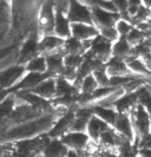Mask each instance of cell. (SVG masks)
Masks as SVG:
<instances>
[{"instance_id": "9c48e42d", "label": "cell", "mask_w": 151, "mask_h": 157, "mask_svg": "<svg viewBox=\"0 0 151 157\" xmlns=\"http://www.w3.org/2000/svg\"><path fill=\"white\" fill-rule=\"evenodd\" d=\"M74 118H76V110L73 106V108H71V110L69 111L67 115L57 119L55 125L52 126V129L47 132L48 136L51 138H60L64 134H66L67 131L71 130Z\"/></svg>"}, {"instance_id": "ee69618b", "label": "cell", "mask_w": 151, "mask_h": 157, "mask_svg": "<svg viewBox=\"0 0 151 157\" xmlns=\"http://www.w3.org/2000/svg\"><path fill=\"white\" fill-rule=\"evenodd\" d=\"M149 20H150V23H151V17H150V19H149Z\"/></svg>"}, {"instance_id": "7a4b0ae2", "label": "cell", "mask_w": 151, "mask_h": 157, "mask_svg": "<svg viewBox=\"0 0 151 157\" xmlns=\"http://www.w3.org/2000/svg\"><path fill=\"white\" fill-rule=\"evenodd\" d=\"M134 123L136 132L135 142L144 135L151 132V113L144 108L142 104H137L132 110L129 112Z\"/></svg>"}, {"instance_id": "44dd1931", "label": "cell", "mask_w": 151, "mask_h": 157, "mask_svg": "<svg viewBox=\"0 0 151 157\" xmlns=\"http://www.w3.org/2000/svg\"><path fill=\"white\" fill-rule=\"evenodd\" d=\"M93 113L99 118H102L111 126H115V123L119 115V112L115 106H103V105L93 106Z\"/></svg>"}, {"instance_id": "e575fe53", "label": "cell", "mask_w": 151, "mask_h": 157, "mask_svg": "<svg viewBox=\"0 0 151 157\" xmlns=\"http://www.w3.org/2000/svg\"><path fill=\"white\" fill-rule=\"evenodd\" d=\"M135 27H137L138 30H141V31L143 32L146 37H148V36H151V23H150V20H145V21L136 23Z\"/></svg>"}, {"instance_id": "9a60e30c", "label": "cell", "mask_w": 151, "mask_h": 157, "mask_svg": "<svg viewBox=\"0 0 151 157\" xmlns=\"http://www.w3.org/2000/svg\"><path fill=\"white\" fill-rule=\"evenodd\" d=\"M111 128L110 124H108L105 121H103L102 118H99L98 116L93 115L92 117L90 118L89 121L88 128H86V134L89 135V137L92 140V141L99 142L102 135L109 130Z\"/></svg>"}, {"instance_id": "d4e9b609", "label": "cell", "mask_w": 151, "mask_h": 157, "mask_svg": "<svg viewBox=\"0 0 151 157\" xmlns=\"http://www.w3.org/2000/svg\"><path fill=\"white\" fill-rule=\"evenodd\" d=\"M115 27H116L117 32L119 33L120 38H126L127 34L134 30L135 24L131 19H127L125 17L120 16V18L115 24Z\"/></svg>"}, {"instance_id": "277c9868", "label": "cell", "mask_w": 151, "mask_h": 157, "mask_svg": "<svg viewBox=\"0 0 151 157\" xmlns=\"http://www.w3.org/2000/svg\"><path fill=\"white\" fill-rule=\"evenodd\" d=\"M67 16L72 23H93L92 6L80 0H71Z\"/></svg>"}, {"instance_id": "8fae6325", "label": "cell", "mask_w": 151, "mask_h": 157, "mask_svg": "<svg viewBox=\"0 0 151 157\" xmlns=\"http://www.w3.org/2000/svg\"><path fill=\"white\" fill-rule=\"evenodd\" d=\"M55 34L67 39L72 37V21L66 12L56 8V23H55Z\"/></svg>"}, {"instance_id": "cb8c5ba5", "label": "cell", "mask_w": 151, "mask_h": 157, "mask_svg": "<svg viewBox=\"0 0 151 157\" xmlns=\"http://www.w3.org/2000/svg\"><path fill=\"white\" fill-rule=\"evenodd\" d=\"M100 86L97 78L93 73H90L88 76L83 77L81 79V86H80V94H92L98 87Z\"/></svg>"}, {"instance_id": "603a6c76", "label": "cell", "mask_w": 151, "mask_h": 157, "mask_svg": "<svg viewBox=\"0 0 151 157\" xmlns=\"http://www.w3.org/2000/svg\"><path fill=\"white\" fill-rule=\"evenodd\" d=\"M25 69L27 72H37V73H48L47 58L46 56L39 53L33 57L31 60L25 64Z\"/></svg>"}, {"instance_id": "7c38bea8", "label": "cell", "mask_w": 151, "mask_h": 157, "mask_svg": "<svg viewBox=\"0 0 151 157\" xmlns=\"http://www.w3.org/2000/svg\"><path fill=\"white\" fill-rule=\"evenodd\" d=\"M113 128H115L120 135H123L124 137H126L127 140L134 142V144H135L136 132H135V129H134L132 119L130 117V113H126V112L119 113Z\"/></svg>"}, {"instance_id": "3957f363", "label": "cell", "mask_w": 151, "mask_h": 157, "mask_svg": "<svg viewBox=\"0 0 151 157\" xmlns=\"http://www.w3.org/2000/svg\"><path fill=\"white\" fill-rule=\"evenodd\" d=\"M25 65L16 64L13 66L0 70V82H1V90H12L20 83V80L26 75Z\"/></svg>"}, {"instance_id": "1f68e13d", "label": "cell", "mask_w": 151, "mask_h": 157, "mask_svg": "<svg viewBox=\"0 0 151 157\" xmlns=\"http://www.w3.org/2000/svg\"><path fill=\"white\" fill-rule=\"evenodd\" d=\"M150 17H151V8L146 7L145 5L142 4L139 10L137 11V13L134 17L132 21H134V24L139 23V21H145V20H149Z\"/></svg>"}, {"instance_id": "4fadbf2b", "label": "cell", "mask_w": 151, "mask_h": 157, "mask_svg": "<svg viewBox=\"0 0 151 157\" xmlns=\"http://www.w3.org/2000/svg\"><path fill=\"white\" fill-rule=\"evenodd\" d=\"M32 91L46 101H55L57 97V77L50 76L45 80H43L38 86L32 89Z\"/></svg>"}, {"instance_id": "52a82bcc", "label": "cell", "mask_w": 151, "mask_h": 157, "mask_svg": "<svg viewBox=\"0 0 151 157\" xmlns=\"http://www.w3.org/2000/svg\"><path fill=\"white\" fill-rule=\"evenodd\" d=\"M60 140L69 147V149L77 150V151H84L88 147L89 142H90V137L86 134V131H73L70 130L66 134H64Z\"/></svg>"}, {"instance_id": "8d00e7d4", "label": "cell", "mask_w": 151, "mask_h": 157, "mask_svg": "<svg viewBox=\"0 0 151 157\" xmlns=\"http://www.w3.org/2000/svg\"><path fill=\"white\" fill-rule=\"evenodd\" d=\"M138 157H151V149H138Z\"/></svg>"}, {"instance_id": "4dcf8cb0", "label": "cell", "mask_w": 151, "mask_h": 157, "mask_svg": "<svg viewBox=\"0 0 151 157\" xmlns=\"http://www.w3.org/2000/svg\"><path fill=\"white\" fill-rule=\"evenodd\" d=\"M99 34H100L102 37H104L105 39L112 41V43H115L116 40H118L120 38L119 33L117 32L115 26H108V27L99 29Z\"/></svg>"}, {"instance_id": "ab89813d", "label": "cell", "mask_w": 151, "mask_h": 157, "mask_svg": "<svg viewBox=\"0 0 151 157\" xmlns=\"http://www.w3.org/2000/svg\"><path fill=\"white\" fill-rule=\"evenodd\" d=\"M142 4L145 5L146 7L151 8V0H142Z\"/></svg>"}, {"instance_id": "74e56055", "label": "cell", "mask_w": 151, "mask_h": 157, "mask_svg": "<svg viewBox=\"0 0 151 157\" xmlns=\"http://www.w3.org/2000/svg\"><path fill=\"white\" fill-rule=\"evenodd\" d=\"M142 58L144 59V62H145V64H146L148 69H149V71L151 72V52H149V53H146V55L143 56Z\"/></svg>"}, {"instance_id": "7bdbcfd3", "label": "cell", "mask_w": 151, "mask_h": 157, "mask_svg": "<svg viewBox=\"0 0 151 157\" xmlns=\"http://www.w3.org/2000/svg\"><path fill=\"white\" fill-rule=\"evenodd\" d=\"M98 1H110V0H98Z\"/></svg>"}, {"instance_id": "5b68a950", "label": "cell", "mask_w": 151, "mask_h": 157, "mask_svg": "<svg viewBox=\"0 0 151 157\" xmlns=\"http://www.w3.org/2000/svg\"><path fill=\"white\" fill-rule=\"evenodd\" d=\"M112 48H113V43L98 34L93 39L92 47L89 51V53L96 59L106 63L112 58Z\"/></svg>"}, {"instance_id": "ffe728a7", "label": "cell", "mask_w": 151, "mask_h": 157, "mask_svg": "<svg viewBox=\"0 0 151 157\" xmlns=\"http://www.w3.org/2000/svg\"><path fill=\"white\" fill-rule=\"evenodd\" d=\"M64 52H57L52 55L46 56L47 58V66H48V73L53 77H59L62 75L63 70L65 69L64 64Z\"/></svg>"}, {"instance_id": "d590c367", "label": "cell", "mask_w": 151, "mask_h": 157, "mask_svg": "<svg viewBox=\"0 0 151 157\" xmlns=\"http://www.w3.org/2000/svg\"><path fill=\"white\" fill-rule=\"evenodd\" d=\"M112 2L115 4V6L117 8V11L120 14L125 13L129 7V0H112Z\"/></svg>"}, {"instance_id": "60d3db41", "label": "cell", "mask_w": 151, "mask_h": 157, "mask_svg": "<svg viewBox=\"0 0 151 157\" xmlns=\"http://www.w3.org/2000/svg\"><path fill=\"white\" fill-rule=\"evenodd\" d=\"M98 157H116V156H112V155H108V154H99Z\"/></svg>"}, {"instance_id": "5bb4252c", "label": "cell", "mask_w": 151, "mask_h": 157, "mask_svg": "<svg viewBox=\"0 0 151 157\" xmlns=\"http://www.w3.org/2000/svg\"><path fill=\"white\" fill-rule=\"evenodd\" d=\"M50 73H37V72H26V75L24 76V78L20 80V83L17 85L14 89L12 90H7V91H20V90H32L36 86H38L43 80L50 77Z\"/></svg>"}, {"instance_id": "30bf717a", "label": "cell", "mask_w": 151, "mask_h": 157, "mask_svg": "<svg viewBox=\"0 0 151 157\" xmlns=\"http://www.w3.org/2000/svg\"><path fill=\"white\" fill-rule=\"evenodd\" d=\"M99 30L93 23H72V37L79 40L95 39Z\"/></svg>"}, {"instance_id": "d6a6232c", "label": "cell", "mask_w": 151, "mask_h": 157, "mask_svg": "<svg viewBox=\"0 0 151 157\" xmlns=\"http://www.w3.org/2000/svg\"><path fill=\"white\" fill-rule=\"evenodd\" d=\"M60 77H63L64 79H66L67 82L73 84L77 80V78L79 77V72H78V69H72V67H66L65 66Z\"/></svg>"}, {"instance_id": "484cf974", "label": "cell", "mask_w": 151, "mask_h": 157, "mask_svg": "<svg viewBox=\"0 0 151 157\" xmlns=\"http://www.w3.org/2000/svg\"><path fill=\"white\" fill-rule=\"evenodd\" d=\"M137 94H138V103L142 104L151 113V87L148 84H145L137 91Z\"/></svg>"}, {"instance_id": "e0dca14e", "label": "cell", "mask_w": 151, "mask_h": 157, "mask_svg": "<svg viewBox=\"0 0 151 157\" xmlns=\"http://www.w3.org/2000/svg\"><path fill=\"white\" fill-rule=\"evenodd\" d=\"M69 150V147L60 138H51L43 150V155L44 157H66Z\"/></svg>"}, {"instance_id": "7402d4cb", "label": "cell", "mask_w": 151, "mask_h": 157, "mask_svg": "<svg viewBox=\"0 0 151 157\" xmlns=\"http://www.w3.org/2000/svg\"><path fill=\"white\" fill-rule=\"evenodd\" d=\"M137 104H138V94L137 92H132V94H124L113 106L117 109L119 113H123V112L129 113Z\"/></svg>"}, {"instance_id": "836d02e7", "label": "cell", "mask_w": 151, "mask_h": 157, "mask_svg": "<svg viewBox=\"0 0 151 157\" xmlns=\"http://www.w3.org/2000/svg\"><path fill=\"white\" fill-rule=\"evenodd\" d=\"M135 145L137 149H151V132L139 137L135 142Z\"/></svg>"}, {"instance_id": "ba28073f", "label": "cell", "mask_w": 151, "mask_h": 157, "mask_svg": "<svg viewBox=\"0 0 151 157\" xmlns=\"http://www.w3.org/2000/svg\"><path fill=\"white\" fill-rule=\"evenodd\" d=\"M64 43H65V39L58 37L56 34L41 36L39 38V52L45 56L57 53V52H64Z\"/></svg>"}, {"instance_id": "f546056e", "label": "cell", "mask_w": 151, "mask_h": 157, "mask_svg": "<svg viewBox=\"0 0 151 157\" xmlns=\"http://www.w3.org/2000/svg\"><path fill=\"white\" fill-rule=\"evenodd\" d=\"M17 150V142H1V157H14Z\"/></svg>"}, {"instance_id": "d6986e66", "label": "cell", "mask_w": 151, "mask_h": 157, "mask_svg": "<svg viewBox=\"0 0 151 157\" xmlns=\"http://www.w3.org/2000/svg\"><path fill=\"white\" fill-rule=\"evenodd\" d=\"M129 69L131 71V73L136 76V77H141V78L148 79L149 77H151V72L149 71L146 64L144 62V59L142 57L138 56H134L130 59L126 60Z\"/></svg>"}, {"instance_id": "83f0119b", "label": "cell", "mask_w": 151, "mask_h": 157, "mask_svg": "<svg viewBox=\"0 0 151 157\" xmlns=\"http://www.w3.org/2000/svg\"><path fill=\"white\" fill-rule=\"evenodd\" d=\"M85 55H65L64 56V64L66 67L79 69L81 63L84 62Z\"/></svg>"}, {"instance_id": "f1b7e54d", "label": "cell", "mask_w": 151, "mask_h": 157, "mask_svg": "<svg viewBox=\"0 0 151 157\" xmlns=\"http://www.w3.org/2000/svg\"><path fill=\"white\" fill-rule=\"evenodd\" d=\"M145 38H146V36L141 30H138L137 27H134V30L126 36V40L134 47L139 45V44H142L144 40H145Z\"/></svg>"}, {"instance_id": "8992f818", "label": "cell", "mask_w": 151, "mask_h": 157, "mask_svg": "<svg viewBox=\"0 0 151 157\" xmlns=\"http://www.w3.org/2000/svg\"><path fill=\"white\" fill-rule=\"evenodd\" d=\"M120 18V13L118 12H112L109 10L100 7L99 5L92 6V19L93 24L99 29L108 27V26H115L116 21Z\"/></svg>"}, {"instance_id": "2e32d148", "label": "cell", "mask_w": 151, "mask_h": 157, "mask_svg": "<svg viewBox=\"0 0 151 157\" xmlns=\"http://www.w3.org/2000/svg\"><path fill=\"white\" fill-rule=\"evenodd\" d=\"M105 69L110 77H119V76H134L129 69L126 60L112 57L110 60L105 63Z\"/></svg>"}, {"instance_id": "4316f807", "label": "cell", "mask_w": 151, "mask_h": 157, "mask_svg": "<svg viewBox=\"0 0 151 157\" xmlns=\"http://www.w3.org/2000/svg\"><path fill=\"white\" fill-rule=\"evenodd\" d=\"M92 73L95 75V77L97 78V80H98V83H99L100 86H111L110 76H109L108 72H106L105 64L102 65V66H99V67H97Z\"/></svg>"}, {"instance_id": "ac0fdd59", "label": "cell", "mask_w": 151, "mask_h": 157, "mask_svg": "<svg viewBox=\"0 0 151 157\" xmlns=\"http://www.w3.org/2000/svg\"><path fill=\"white\" fill-rule=\"evenodd\" d=\"M135 55V48L134 46L126 40V38H119L113 43V48H112V57L119 58L127 60Z\"/></svg>"}, {"instance_id": "b9f144b4", "label": "cell", "mask_w": 151, "mask_h": 157, "mask_svg": "<svg viewBox=\"0 0 151 157\" xmlns=\"http://www.w3.org/2000/svg\"><path fill=\"white\" fill-rule=\"evenodd\" d=\"M36 157H44V155H43V154H39L38 156H36Z\"/></svg>"}, {"instance_id": "6da1fadb", "label": "cell", "mask_w": 151, "mask_h": 157, "mask_svg": "<svg viewBox=\"0 0 151 157\" xmlns=\"http://www.w3.org/2000/svg\"><path fill=\"white\" fill-rule=\"evenodd\" d=\"M57 117L53 113H45L41 117L25 122L21 124L9 126L7 129L2 130L0 138H1V142H18L33 138V137H37L43 134H47L52 129V126L55 125Z\"/></svg>"}, {"instance_id": "f35d334b", "label": "cell", "mask_w": 151, "mask_h": 157, "mask_svg": "<svg viewBox=\"0 0 151 157\" xmlns=\"http://www.w3.org/2000/svg\"><path fill=\"white\" fill-rule=\"evenodd\" d=\"M66 157H80V152L77 151V150L70 149L69 152H67V155H66Z\"/></svg>"}]
</instances>
